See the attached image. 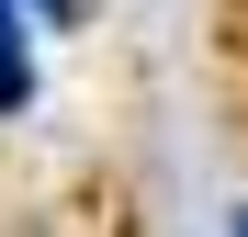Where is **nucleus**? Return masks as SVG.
Listing matches in <instances>:
<instances>
[{
    "mask_svg": "<svg viewBox=\"0 0 248 237\" xmlns=\"http://www.w3.org/2000/svg\"><path fill=\"white\" fill-rule=\"evenodd\" d=\"M34 102V57H23V0H0V113Z\"/></svg>",
    "mask_w": 248,
    "mask_h": 237,
    "instance_id": "1",
    "label": "nucleus"
},
{
    "mask_svg": "<svg viewBox=\"0 0 248 237\" xmlns=\"http://www.w3.org/2000/svg\"><path fill=\"white\" fill-rule=\"evenodd\" d=\"M226 237H248V204H237V215H226Z\"/></svg>",
    "mask_w": 248,
    "mask_h": 237,
    "instance_id": "2",
    "label": "nucleus"
},
{
    "mask_svg": "<svg viewBox=\"0 0 248 237\" xmlns=\"http://www.w3.org/2000/svg\"><path fill=\"white\" fill-rule=\"evenodd\" d=\"M23 12H57V0H23Z\"/></svg>",
    "mask_w": 248,
    "mask_h": 237,
    "instance_id": "3",
    "label": "nucleus"
}]
</instances>
